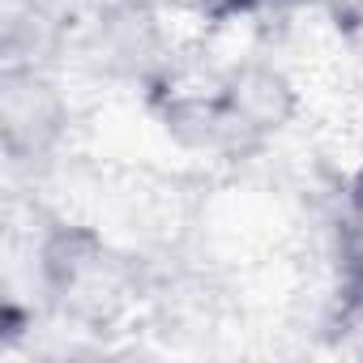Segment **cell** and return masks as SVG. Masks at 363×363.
<instances>
[{"label":"cell","mask_w":363,"mask_h":363,"mask_svg":"<svg viewBox=\"0 0 363 363\" xmlns=\"http://www.w3.org/2000/svg\"><path fill=\"white\" fill-rule=\"evenodd\" d=\"M354 39H359V52H363V9L354 13Z\"/></svg>","instance_id":"cell-2"},{"label":"cell","mask_w":363,"mask_h":363,"mask_svg":"<svg viewBox=\"0 0 363 363\" xmlns=\"http://www.w3.org/2000/svg\"><path fill=\"white\" fill-rule=\"evenodd\" d=\"M346 214H350V218H363V167H359V175L350 179V193H346Z\"/></svg>","instance_id":"cell-1"}]
</instances>
